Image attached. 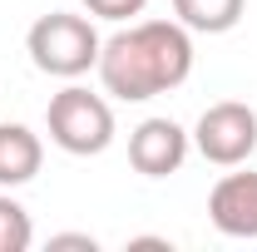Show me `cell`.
<instances>
[{"mask_svg": "<svg viewBox=\"0 0 257 252\" xmlns=\"http://www.w3.org/2000/svg\"><path fill=\"white\" fill-rule=\"evenodd\" d=\"M247 0H173V20L198 35H227L242 20Z\"/></svg>", "mask_w": 257, "mask_h": 252, "instance_id": "obj_8", "label": "cell"}, {"mask_svg": "<svg viewBox=\"0 0 257 252\" xmlns=\"http://www.w3.org/2000/svg\"><path fill=\"white\" fill-rule=\"evenodd\" d=\"M45 163V144L30 124H0V188H25Z\"/></svg>", "mask_w": 257, "mask_h": 252, "instance_id": "obj_7", "label": "cell"}, {"mask_svg": "<svg viewBox=\"0 0 257 252\" xmlns=\"http://www.w3.org/2000/svg\"><path fill=\"white\" fill-rule=\"evenodd\" d=\"M25 50H30V64L40 74H55V79H79L99 64V50L104 40L99 30L84 20V15H69V10H50L40 15L25 35Z\"/></svg>", "mask_w": 257, "mask_h": 252, "instance_id": "obj_2", "label": "cell"}, {"mask_svg": "<svg viewBox=\"0 0 257 252\" xmlns=\"http://www.w3.org/2000/svg\"><path fill=\"white\" fill-rule=\"evenodd\" d=\"M144 5L149 0H84V10L99 20H134V15H144Z\"/></svg>", "mask_w": 257, "mask_h": 252, "instance_id": "obj_10", "label": "cell"}, {"mask_svg": "<svg viewBox=\"0 0 257 252\" xmlns=\"http://www.w3.org/2000/svg\"><path fill=\"white\" fill-rule=\"evenodd\" d=\"M94 69L104 94L124 104L159 99L193 74V30L178 20H134L128 30L104 40Z\"/></svg>", "mask_w": 257, "mask_h": 252, "instance_id": "obj_1", "label": "cell"}, {"mask_svg": "<svg viewBox=\"0 0 257 252\" xmlns=\"http://www.w3.org/2000/svg\"><path fill=\"white\" fill-rule=\"evenodd\" d=\"M193 149V134L173 119H144V124L128 134V163L144 173V178H168L183 168V158Z\"/></svg>", "mask_w": 257, "mask_h": 252, "instance_id": "obj_5", "label": "cell"}, {"mask_svg": "<svg viewBox=\"0 0 257 252\" xmlns=\"http://www.w3.org/2000/svg\"><path fill=\"white\" fill-rule=\"evenodd\" d=\"M208 218L223 237H257V173H223L208 193Z\"/></svg>", "mask_w": 257, "mask_h": 252, "instance_id": "obj_6", "label": "cell"}, {"mask_svg": "<svg viewBox=\"0 0 257 252\" xmlns=\"http://www.w3.org/2000/svg\"><path fill=\"white\" fill-rule=\"evenodd\" d=\"M30 242H35L30 213H25L10 193H0V252H25Z\"/></svg>", "mask_w": 257, "mask_h": 252, "instance_id": "obj_9", "label": "cell"}, {"mask_svg": "<svg viewBox=\"0 0 257 252\" xmlns=\"http://www.w3.org/2000/svg\"><path fill=\"white\" fill-rule=\"evenodd\" d=\"M45 129H50L55 149L74 158H94L114 144V109L104 94L84 89V84H64L45 109Z\"/></svg>", "mask_w": 257, "mask_h": 252, "instance_id": "obj_3", "label": "cell"}, {"mask_svg": "<svg viewBox=\"0 0 257 252\" xmlns=\"http://www.w3.org/2000/svg\"><path fill=\"white\" fill-rule=\"evenodd\" d=\"M50 247H84V252H94L99 242L89 237V232H55V237H50Z\"/></svg>", "mask_w": 257, "mask_h": 252, "instance_id": "obj_11", "label": "cell"}, {"mask_svg": "<svg viewBox=\"0 0 257 252\" xmlns=\"http://www.w3.org/2000/svg\"><path fill=\"white\" fill-rule=\"evenodd\" d=\"M193 149L218 163V168H237L257 154V114L242 99H223V104H208L193 124Z\"/></svg>", "mask_w": 257, "mask_h": 252, "instance_id": "obj_4", "label": "cell"}]
</instances>
